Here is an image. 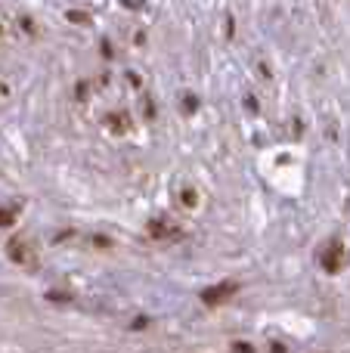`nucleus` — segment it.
<instances>
[{
    "label": "nucleus",
    "mask_w": 350,
    "mask_h": 353,
    "mask_svg": "<svg viewBox=\"0 0 350 353\" xmlns=\"http://www.w3.org/2000/svg\"><path fill=\"white\" fill-rule=\"evenodd\" d=\"M6 254H10V261L22 263V267H34V263H37L34 251H31L28 245H25V239H12V242L6 245Z\"/></svg>",
    "instance_id": "nucleus-1"
},
{
    "label": "nucleus",
    "mask_w": 350,
    "mask_h": 353,
    "mask_svg": "<svg viewBox=\"0 0 350 353\" xmlns=\"http://www.w3.org/2000/svg\"><path fill=\"white\" fill-rule=\"evenodd\" d=\"M341 263H344V248H341V242H329V248L322 251V267H326L329 273H338Z\"/></svg>",
    "instance_id": "nucleus-2"
},
{
    "label": "nucleus",
    "mask_w": 350,
    "mask_h": 353,
    "mask_svg": "<svg viewBox=\"0 0 350 353\" xmlns=\"http://www.w3.org/2000/svg\"><path fill=\"white\" fill-rule=\"evenodd\" d=\"M236 288H239L236 282H223V285L205 288V292H202V301H205V304H211V307H214V304H223V301H227L229 294L236 292Z\"/></svg>",
    "instance_id": "nucleus-3"
},
{
    "label": "nucleus",
    "mask_w": 350,
    "mask_h": 353,
    "mask_svg": "<svg viewBox=\"0 0 350 353\" xmlns=\"http://www.w3.org/2000/svg\"><path fill=\"white\" fill-rule=\"evenodd\" d=\"M149 232H152V236H158V239H177L180 236V230H171V226H165L161 220L149 226Z\"/></svg>",
    "instance_id": "nucleus-4"
},
{
    "label": "nucleus",
    "mask_w": 350,
    "mask_h": 353,
    "mask_svg": "<svg viewBox=\"0 0 350 353\" xmlns=\"http://www.w3.org/2000/svg\"><path fill=\"white\" fill-rule=\"evenodd\" d=\"M16 220V208H0V226H10Z\"/></svg>",
    "instance_id": "nucleus-5"
},
{
    "label": "nucleus",
    "mask_w": 350,
    "mask_h": 353,
    "mask_svg": "<svg viewBox=\"0 0 350 353\" xmlns=\"http://www.w3.org/2000/svg\"><path fill=\"white\" fill-rule=\"evenodd\" d=\"M68 19H72L74 25H87V16H81V12H68Z\"/></svg>",
    "instance_id": "nucleus-6"
},
{
    "label": "nucleus",
    "mask_w": 350,
    "mask_h": 353,
    "mask_svg": "<svg viewBox=\"0 0 350 353\" xmlns=\"http://www.w3.org/2000/svg\"><path fill=\"white\" fill-rule=\"evenodd\" d=\"M183 201H186V205H196V192H192V189H186V192H183Z\"/></svg>",
    "instance_id": "nucleus-7"
},
{
    "label": "nucleus",
    "mask_w": 350,
    "mask_h": 353,
    "mask_svg": "<svg viewBox=\"0 0 350 353\" xmlns=\"http://www.w3.org/2000/svg\"><path fill=\"white\" fill-rule=\"evenodd\" d=\"M236 353H254L251 347H248V344L245 341H239V344H236Z\"/></svg>",
    "instance_id": "nucleus-8"
}]
</instances>
